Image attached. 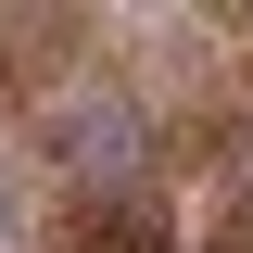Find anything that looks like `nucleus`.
I'll use <instances>...</instances> for the list:
<instances>
[{
    "mask_svg": "<svg viewBox=\"0 0 253 253\" xmlns=\"http://www.w3.org/2000/svg\"><path fill=\"white\" fill-rule=\"evenodd\" d=\"M13 228H26V177H0V253H13Z\"/></svg>",
    "mask_w": 253,
    "mask_h": 253,
    "instance_id": "obj_2",
    "label": "nucleus"
},
{
    "mask_svg": "<svg viewBox=\"0 0 253 253\" xmlns=\"http://www.w3.org/2000/svg\"><path fill=\"white\" fill-rule=\"evenodd\" d=\"M51 253H177V228H165L152 190H126V203H76L51 228Z\"/></svg>",
    "mask_w": 253,
    "mask_h": 253,
    "instance_id": "obj_1",
    "label": "nucleus"
}]
</instances>
